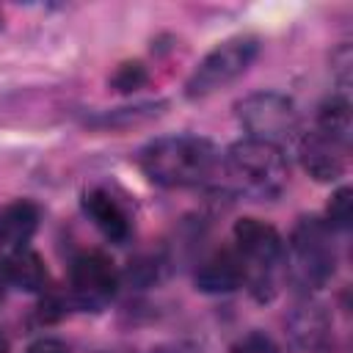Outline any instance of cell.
<instances>
[{
	"instance_id": "obj_18",
	"label": "cell",
	"mask_w": 353,
	"mask_h": 353,
	"mask_svg": "<svg viewBox=\"0 0 353 353\" xmlns=\"http://www.w3.org/2000/svg\"><path fill=\"white\" fill-rule=\"evenodd\" d=\"M28 353H69V347L61 339H39L28 347Z\"/></svg>"
},
{
	"instance_id": "obj_11",
	"label": "cell",
	"mask_w": 353,
	"mask_h": 353,
	"mask_svg": "<svg viewBox=\"0 0 353 353\" xmlns=\"http://www.w3.org/2000/svg\"><path fill=\"white\" fill-rule=\"evenodd\" d=\"M39 229V207L33 201H11L0 207V243L11 251L28 248Z\"/></svg>"
},
{
	"instance_id": "obj_10",
	"label": "cell",
	"mask_w": 353,
	"mask_h": 353,
	"mask_svg": "<svg viewBox=\"0 0 353 353\" xmlns=\"http://www.w3.org/2000/svg\"><path fill=\"white\" fill-rule=\"evenodd\" d=\"M83 210H85V215L94 221V226L108 240L124 243L130 237V218H127L124 207L108 190H91V193H85Z\"/></svg>"
},
{
	"instance_id": "obj_14",
	"label": "cell",
	"mask_w": 353,
	"mask_h": 353,
	"mask_svg": "<svg viewBox=\"0 0 353 353\" xmlns=\"http://www.w3.org/2000/svg\"><path fill=\"white\" fill-rule=\"evenodd\" d=\"M160 108H163V102H143L135 108H119V110L108 113L105 119H99V124L102 127H130V124L149 121V119L160 116Z\"/></svg>"
},
{
	"instance_id": "obj_19",
	"label": "cell",
	"mask_w": 353,
	"mask_h": 353,
	"mask_svg": "<svg viewBox=\"0 0 353 353\" xmlns=\"http://www.w3.org/2000/svg\"><path fill=\"white\" fill-rule=\"evenodd\" d=\"M6 270H3V259H0V301H3V292H6Z\"/></svg>"
},
{
	"instance_id": "obj_20",
	"label": "cell",
	"mask_w": 353,
	"mask_h": 353,
	"mask_svg": "<svg viewBox=\"0 0 353 353\" xmlns=\"http://www.w3.org/2000/svg\"><path fill=\"white\" fill-rule=\"evenodd\" d=\"M0 353H8V339L0 334Z\"/></svg>"
},
{
	"instance_id": "obj_5",
	"label": "cell",
	"mask_w": 353,
	"mask_h": 353,
	"mask_svg": "<svg viewBox=\"0 0 353 353\" xmlns=\"http://www.w3.org/2000/svg\"><path fill=\"white\" fill-rule=\"evenodd\" d=\"M237 119L245 127L248 138L279 146L298 127V110L292 99L276 91H259L237 102Z\"/></svg>"
},
{
	"instance_id": "obj_12",
	"label": "cell",
	"mask_w": 353,
	"mask_h": 353,
	"mask_svg": "<svg viewBox=\"0 0 353 353\" xmlns=\"http://www.w3.org/2000/svg\"><path fill=\"white\" fill-rule=\"evenodd\" d=\"M6 281L25 292H41L47 290V268L41 256L30 248H17L3 259Z\"/></svg>"
},
{
	"instance_id": "obj_1",
	"label": "cell",
	"mask_w": 353,
	"mask_h": 353,
	"mask_svg": "<svg viewBox=\"0 0 353 353\" xmlns=\"http://www.w3.org/2000/svg\"><path fill=\"white\" fill-rule=\"evenodd\" d=\"M143 174L163 188H190L207 182L218 168V152L199 135H168L141 152Z\"/></svg>"
},
{
	"instance_id": "obj_7",
	"label": "cell",
	"mask_w": 353,
	"mask_h": 353,
	"mask_svg": "<svg viewBox=\"0 0 353 353\" xmlns=\"http://www.w3.org/2000/svg\"><path fill=\"white\" fill-rule=\"evenodd\" d=\"M69 287H72V298L80 309L97 312L105 303H110V298L116 295L119 276H116L113 262L105 254L88 251V254H80L72 262Z\"/></svg>"
},
{
	"instance_id": "obj_16",
	"label": "cell",
	"mask_w": 353,
	"mask_h": 353,
	"mask_svg": "<svg viewBox=\"0 0 353 353\" xmlns=\"http://www.w3.org/2000/svg\"><path fill=\"white\" fill-rule=\"evenodd\" d=\"M146 80H149V74H146L143 63H138V61L121 63V66L116 69V74H113V85H116L119 91H135V88H141Z\"/></svg>"
},
{
	"instance_id": "obj_15",
	"label": "cell",
	"mask_w": 353,
	"mask_h": 353,
	"mask_svg": "<svg viewBox=\"0 0 353 353\" xmlns=\"http://www.w3.org/2000/svg\"><path fill=\"white\" fill-rule=\"evenodd\" d=\"M353 221V190L339 188L328 201V226L331 229H347Z\"/></svg>"
},
{
	"instance_id": "obj_9",
	"label": "cell",
	"mask_w": 353,
	"mask_h": 353,
	"mask_svg": "<svg viewBox=\"0 0 353 353\" xmlns=\"http://www.w3.org/2000/svg\"><path fill=\"white\" fill-rule=\"evenodd\" d=\"M245 281V265L237 251H215L196 270V287L201 292H232Z\"/></svg>"
},
{
	"instance_id": "obj_2",
	"label": "cell",
	"mask_w": 353,
	"mask_h": 353,
	"mask_svg": "<svg viewBox=\"0 0 353 353\" xmlns=\"http://www.w3.org/2000/svg\"><path fill=\"white\" fill-rule=\"evenodd\" d=\"M226 174L243 193L273 199L287 185V160L281 146L245 138L226 152Z\"/></svg>"
},
{
	"instance_id": "obj_6",
	"label": "cell",
	"mask_w": 353,
	"mask_h": 353,
	"mask_svg": "<svg viewBox=\"0 0 353 353\" xmlns=\"http://www.w3.org/2000/svg\"><path fill=\"white\" fill-rule=\"evenodd\" d=\"M234 243L245 265V279L251 276L254 290L270 287V273L284 256L281 234L259 218H240L234 223Z\"/></svg>"
},
{
	"instance_id": "obj_17",
	"label": "cell",
	"mask_w": 353,
	"mask_h": 353,
	"mask_svg": "<svg viewBox=\"0 0 353 353\" xmlns=\"http://www.w3.org/2000/svg\"><path fill=\"white\" fill-rule=\"evenodd\" d=\"M234 353H279V350H276V345H273V339H270L268 334L251 331V334H245V336L234 345Z\"/></svg>"
},
{
	"instance_id": "obj_3",
	"label": "cell",
	"mask_w": 353,
	"mask_h": 353,
	"mask_svg": "<svg viewBox=\"0 0 353 353\" xmlns=\"http://www.w3.org/2000/svg\"><path fill=\"white\" fill-rule=\"evenodd\" d=\"M256 52H259V41L254 36H234V39L221 41L215 50H210L199 61V66L193 69L185 85V94L190 99H199V97H210L218 88L234 83L254 63Z\"/></svg>"
},
{
	"instance_id": "obj_8",
	"label": "cell",
	"mask_w": 353,
	"mask_h": 353,
	"mask_svg": "<svg viewBox=\"0 0 353 353\" xmlns=\"http://www.w3.org/2000/svg\"><path fill=\"white\" fill-rule=\"evenodd\" d=\"M345 154L347 149L336 141H331L328 135H323L320 130L309 132L303 141H301V160H303V168L320 179V182H328V179H336L342 171H345Z\"/></svg>"
},
{
	"instance_id": "obj_4",
	"label": "cell",
	"mask_w": 353,
	"mask_h": 353,
	"mask_svg": "<svg viewBox=\"0 0 353 353\" xmlns=\"http://www.w3.org/2000/svg\"><path fill=\"white\" fill-rule=\"evenodd\" d=\"M336 265L331 226L317 218H301L290 240V270L301 287H320Z\"/></svg>"
},
{
	"instance_id": "obj_13",
	"label": "cell",
	"mask_w": 353,
	"mask_h": 353,
	"mask_svg": "<svg viewBox=\"0 0 353 353\" xmlns=\"http://www.w3.org/2000/svg\"><path fill=\"white\" fill-rule=\"evenodd\" d=\"M317 130L323 135H328L331 141L342 143L345 149L350 146V130H353V119H350V105L345 97H331L320 105L317 113Z\"/></svg>"
}]
</instances>
